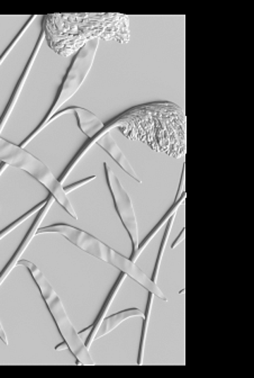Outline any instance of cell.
I'll use <instances>...</instances> for the list:
<instances>
[{
    "mask_svg": "<svg viewBox=\"0 0 254 378\" xmlns=\"http://www.w3.org/2000/svg\"><path fill=\"white\" fill-rule=\"evenodd\" d=\"M113 129H119L131 140L144 142L155 151L176 159L186 155L185 112L174 102H147L130 108L107 123L90 141L97 144Z\"/></svg>",
    "mask_w": 254,
    "mask_h": 378,
    "instance_id": "6da1fadb",
    "label": "cell"
},
{
    "mask_svg": "<svg viewBox=\"0 0 254 378\" xmlns=\"http://www.w3.org/2000/svg\"><path fill=\"white\" fill-rule=\"evenodd\" d=\"M42 30L51 50L70 57L94 40L127 43L130 16L119 13L49 14L43 17Z\"/></svg>",
    "mask_w": 254,
    "mask_h": 378,
    "instance_id": "7a4b0ae2",
    "label": "cell"
},
{
    "mask_svg": "<svg viewBox=\"0 0 254 378\" xmlns=\"http://www.w3.org/2000/svg\"><path fill=\"white\" fill-rule=\"evenodd\" d=\"M42 233H59V235H61L72 244H75V247L90 254V256H94L97 259L102 260L113 267L117 268L119 271H121V273H126V276L135 280L147 292L152 293L155 296L160 298L162 301L168 302V298L163 294L158 284L153 282L152 279L149 278L147 273H144V271H141V268L136 266L135 262H133L128 258L124 257L123 254L115 252L111 247H108L99 239L89 235L86 231L71 227L69 224H53L49 227L40 228L37 235H42Z\"/></svg>",
    "mask_w": 254,
    "mask_h": 378,
    "instance_id": "3957f363",
    "label": "cell"
},
{
    "mask_svg": "<svg viewBox=\"0 0 254 378\" xmlns=\"http://www.w3.org/2000/svg\"><path fill=\"white\" fill-rule=\"evenodd\" d=\"M17 265L24 266L31 273L34 282L39 286L42 297L47 303V309L50 311L53 320L56 321L59 332L61 333L64 343L69 345V350L71 351L72 355L77 359V364L83 365V366H95L96 362L90 355V351L87 348L75 326H72L61 298L59 297L52 285L45 278L44 273H42L40 268L34 265L33 262L28 261V260H20Z\"/></svg>",
    "mask_w": 254,
    "mask_h": 378,
    "instance_id": "277c9868",
    "label": "cell"
},
{
    "mask_svg": "<svg viewBox=\"0 0 254 378\" xmlns=\"http://www.w3.org/2000/svg\"><path fill=\"white\" fill-rule=\"evenodd\" d=\"M0 161H3L8 166L22 169L24 172L31 175L41 185L44 186L56 202L64 207L70 216L78 220L75 207L72 206L69 196L64 191L61 182L56 179L49 167L45 166L40 159L34 157L32 153L26 151L24 148L11 143L5 138H0Z\"/></svg>",
    "mask_w": 254,
    "mask_h": 378,
    "instance_id": "5b68a950",
    "label": "cell"
},
{
    "mask_svg": "<svg viewBox=\"0 0 254 378\" xmlns=\"http://www.w3.org/2000/svg\"><path fill=\"white\" fill-rule=\"evenodd\" d=\"M99 41L100 40H94V41L88 42L85 47H81L80 50L78 51L75 59L70 64L69 69L66 71L61 87L59 88L58 95H56V100L53 102L52 107L47 114V117L41 122V124L36 127L35 130L22 142L20 148H25L28 144L31 143L36 136H39L40 133L44 130L47 125L50 124L51 119L56 113H59L62 106L77 94V91L80 89L81 85H83V81H86L89 72L92 70L97 50L99 47Z\"/></svg>",
    "mask_w": 254,
    "mask_h": 378,
    "instance_id": "8992f818",
    "label": "cell"
},
{
    "mask_svg": "<svg viewBox=\"0 0 254 378\" xmlns=\"http://www.w3.org/2000/svg\"><path fill=\"white\" fill-rule=\"evenodd\" d=\"M105 169L106 180H107L108 188L113 196L114 205L119 213V218L122 221L123 225L126 229L127 233L130 235L131 242H132V254L130 259L135 262V256L138 254V247H140V237H138V224L136 220L135 211L133 207L132 199L127 193L126 189L123 187L122 182L119 179V177L114 172L111 167L107 163H104Z\"/></svg>",
    "mask_w": 254,
    "mask_h": 378,
    "instance_id": "52a82bcc",
    "label": "cell"
},
{
    "mask_svg": "<svg viewBox=\"0 0 254 378\" xmlns=\"http://www.w3.org/2000/svg\"><path fill=\"white\" fill-rule=\"evenodd\" d=\"M45 36L43 33V30H41L39 39L36 41L35 47H34L33 52H32L31 57L28 59V64H26L25 68L23 70L22 76L18 79L16 87H15L13 94H11V98H9L8 104L6 106L5 111H4L3 115L0 117V134L3 133L4 129L8 123L9 117H11V114L14 112L15 107H16L17 102L20 100V95H22L24 87H25L26 81H28V76L31 73L32 69H33L34 64H35L36 58L41 51L42 45L44 43Z\"/></svg>",
    "mask_w": 254,
    "mask_h": 378,
    "instance_id": "ba28073f",
    "label": "cell"
},
{
    "mask_svg": "<svg viewBox=\"0 0 254 378\" xmlns=\"http://www.w3.org/2000/svg\"><path fill=\"white\" fill-rule=\"evenodd\" d=\"M47 199V204H45L44 206H43V208L40 211L39 214H37L35 220H34L33 224L31 225V229L28 230V235L23 239L22 243H20V247L17 249L14 256L11 258L8 264L4 268L3 271L0 273V286L4 284V282L7 279V277L9 276V273L14 271V268L16 267L17 264L20 261L23 254L25 252L26 249L30 246V243L32 242L34 237L37 235V231H39L40 228H41L42 222L44 221V218H47V214H49V212L51 211V207L53 206L54 201H56L51 194L49 199Z\"/></svg>",
    "mask_w": 254,
    "mask_h": 378,
    "instance_id": "9c48e42d",
    "label": "cell"
},
{
    "mask_svg": "<svg viewBox=\"0 0 254 378\" xmlns=\"http://www.w3.org/2000/svg\"><path fill=\"white\" fill-rule=\"evenodd\" d=\"M75 113V117H77L78 126L80 129L81 132L85 133V136L87 138H92L96 136L100 131L104 129V123L100 121L98 117L95 115L92 112L88 111L86 108L78 107V106H73V107L66 108L64 111L59 112L51 119L50 123H52L54 119L61 117L62 115H66V114Z\"/></svg>",
    "mask_w": 254,
    "mask_h": 378,
    "instance_id": "30bf717a",
    "label": "cell"
},
{
    "mask_svg": "<svg viewBox=\"0 0 254 378\" xmlns=\"http://www.w3.org/2000/svg\"><path fill=\"white\" fill-rule=\"evenodd\" d=\"M97 144H98L102 149L105 150L108 155L113 158V160L122 168L123 172H126L131 178H133L135 182L141 184L142 180L140 179V177L138 176L135 170L133 169L132 165H131L130 161L127 159L126 155L123 153L119 144L114 140L111 132L106 133L105 136H102V138H99V141L97 142Z\"/></svg>",
    "mask_w": 254,
    "mask_h": 378,
    "instance_id": "8fae6325",
    "label": "cell"
},
{
    "mask_svg": "<svg viewBox=\"0 0 254 378\" xmlns=\"http://www.w3.org/2000/svg\"><path fill=\"white\" fill-rule=\"evenodd\" d=\"M126 273H119V278H117L116 282L114 284L113 288H111V292L108 294V297L106 298L105 303L102 304V309L99 311V314L97 317L96 320H95L94 324H92V330L89 332L88 337H87L86 341H85V345H86L87 348H90L92 343H94L95 340H96V334L98 332V329L102 326V321L104 319L107 317L108 311L111 309V304L115 301L116 298L117 293L122 288V285L124 284L125 279H126Z\"/></svg>",
    "mask_w": 254,
    "mask_h": 378,
    "instance_id": "7c38bea8",
    "label": "cell"
},
{
    "mask_svg": "<svg viewBox=\"0 0 254 378\" xmlns=\"http://www.w3.org/2000/svg\"><path fill=\"white\" fill-rule=\"evenodd\" d=\"M136 317L143 319V311H141L140 309H124L122 312L116 313V314L111 315V317H106L104 321H102V326L98 329V332L96 334V340L105 337L108 333H111L113 330H115L119 324H122L124 321L136 318Z\"/></svg>",
    "mask_w": 254,
    "mask_h": 378,
    "instance_id": "4fadbf2b",
    "label": "cell"
},
{
    "mask_svg": "<svg viewBox=\"0 0 254 378\" xmlns=\"http://www.w3.org/2000/svg\"><path fill=\"white\" fill-rule=\"evenodd\" d=\"M185 201L186 193H183V196L180 197V199H178V201H174V204H172L171 207L169 208L168 212H167L166 214L163 215V218H161L160 221L158 222V224H157V225L153 228L152 231H151V232H150L149 235L145 237V239L142 241V243H140L138 254H136L135 256V261L138 259V258H140V256H141L144 249L147 248V247L149 246L150 242L153 240V237H157V235L160 232L161 229H162L164 225H167V223H168L169 220L171 218V216L178 212V210H179V207L181 206L183 203H185Z\"/></svg>",
    "mask_w": 254,
    "mask_h": 378,
    "instance_id": "5bb4252c",
    "label": "cell"
},
{
    "mask_svg": "<svg viewBox=\"0 0 254 378\" xmlns=\"http://www.w3.org/2000/svg\"><path fill=\"white\" fill-rule=\"evenodd\" d=\"M153 297L155 294L149 292L147 296V309L144 312L143 326H142L141 340H140V348H138V365L143 364L144 350H145V343H147V331L150 328V321H151V313H152Z\"/></svg>",
    "mask_w": 254,
    "mask_h": 378,
    "instance_id": "9a60e30c",
    "label": "cell"
},
{
    "mask_svg": "<svg viewBox=\"0 0 254 378\" xmlns=\"http://www.w3.org/2000/svg\"><path fill=\"white\" fill-rule=\"evenodd\" d=\"M176 216L177 213L171 216V218L169 220L168 223L166 225V231L162 237V243H161L160 250H159L158 257H157V262H155V271L152 273V280L155 283L158 282L159 273H160L161 264H162V257L166 252L167 244H168L169 237L171 235L172 227H174V221H176Z\"/></svg>",
    "mask_w": 254,
    "mask_h": 378,
    "instance_id": "2e32d148",
    "label": "cell"
},
{
    "mask_svg": "<svg viewBox=\"0 0 254 378\" xmlns=\"http://www.w3.org/2000/svg\"><path fill=\"white\" fill-rule=\"evenodd\" d=\"M47 199L45 201H42L41 203L34 206L33 208L28 211V213H25L24 215L20 216V218H17L16 221L13 222V223L9 224L8 227H6L3 231H0V241L3 240L4 237H7L9 233L13 232L14 230H16L17 228L20 227V224L24 223V222L28 221V218H32V216L35 215L40 211L43 208L45 204H47Z\"/></svg>",
    "mask_w": 254,
    "mask_h": 378,
    "instance_id": "e0dca14e",
    "label": "cell"
},
{
    "mask_svg": "<svg viewBox=\"0 0 254 378\" xmlns=\"http://www.w3.org/2000/svg\"><path fill=\"white\" fill-rule=\"evenodd\" d=\"M35 18H37V16H31L30 18H28V22L25 23V25L23 26L22 30L18 32V34H17L16 36H15V39L11 41V45L7 47V49H6L5 51H4L3 54H0V66H1V64L5 62L6 59L8 58L9 54H11V51L14 50L15 47H16L17 45H18V42L20 41V39H22L23 36L25 35L26 32H28V28H30V26L33 24L34 20H35Z\"/></svg>",
    "mask_w": 254,
    "mask_h": 378,
    "instance_id": "ac0fdd59",
    "label": "cell"
},
{
    "mask_svg": "<svg viewBox=\"0 0 254 378\" xmlns=\"http://www.w3.org/2000/svg\"><path fill=\"white\" fill-rule=\"evenodd\" d=\"M96 176L88 177L86 179L80 180V182H75V184H71V185L66 186L64 187V191H66V195L68 194L72 193V191H75L79 187H83V186L87 185L88 182H92V180L96 179Z\"/></svg>",
    "mask_w": 254,
    "mask_h": 378,
    "instance_id": "d6986e66",
    "label": "cell"
},
{
    "mask_svg": "<svg viewBox=\"0 0 254 378\" xmlns=\"http://www.w3.org/2000/svg\"><path fill=\"white\" fill-rule=\"evenodd\" d=\"M186 193V163H183V172H181V178H180L179 187H178L177 195L176 199L178 201L180 197L183 196V194Z\"/></svg>",
    "mask_w": 254,
    "mask_h": 378,
    "instance_id": "ffe728a7",
    "label": "cell"
},
{
    "mask_svg": "<svg viewBox=\"0 0 254 378\" xmlns=\"http://www.w3.org/2000/svg\"><path fill=\"white\" fill-rule=\"evenodd\" d=\"M186 237V228H183V231H181V233H180L179 235H178L177 239L174 240V244L171 246V249H176L178 246H179L180 243H183V240H185Z\"/></svg>",
    "mask_w": 254,
    "mask_h": 378,
    "instance_id": "44dd1931",
    "label": "cell"
},
{
    "mask_svg": "<svg viewBox=\"0 0 254 378\" xmlns=\"http://www.w3.org/2000/svg\"><path fill=\"white\" fill-rule=\"evenodd\" d=\"M0 339L3 340V343L6 345H8V339H7V333H6L5 329H4L3 324L0 322Z\"/></svg>",
    "mask_w": 254,
    "mask_h": 378,
    "instance_id": "7402d4cb",
    "label": "cell"
},
{
    "mask_svg": "<svg viewBox=\"0 0 254 378\" xmlns=\"http://www.w3.org/2000/svg\"><path fill=\"white\" fill-rule=\"evenodd\" d=\"M66 349H69V345H66V343H60V345H56V350H66Z\"/></svg>",
    "mask_w": 254,
    "mask_h": 378,
    "instance_id": "603a6c76",
    "label": "cell"
},
{
    "mask_svg": "<svg viewBox=\"0 0 254 378\" xmlns=\"http://www.w3.org/2000/svg\"><path fill=\"white\" fill-rule=\"evenodd\" d=\"M7 168H8V165H6V163H0V176L4 174V172H5Z\"/></svg>",
    "mask_w": 254,
    "mask_h": 378,
    "instance_id": "cb8c5ba5",
    "label": "cell"
}]
</instances>
